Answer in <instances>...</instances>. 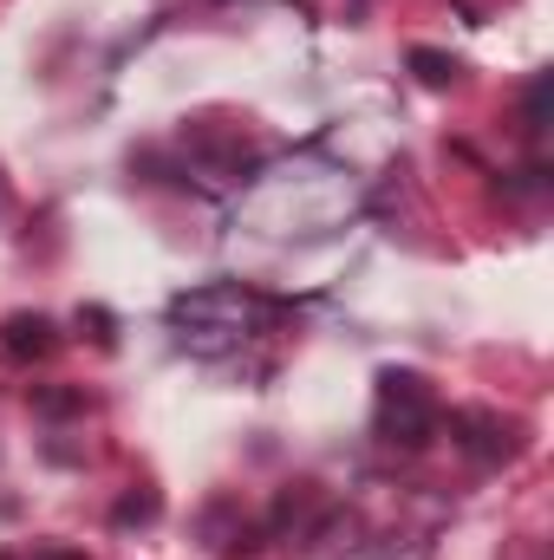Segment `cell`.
I'll use <instances>...</instances> for the list:
<instances>
[{"label": "cell", "instance_id": "obj_2", "mask_svg": "<svg viewBox=\"0 0 554 560\" xmlns=\"http://www.w3.org/2000/svg\"><path fill=\"white\" fill-rule=\"evenodd\" d=\"M437 430H450V443L483 469H496L522 450V423L496 418V411H450V418H437Z\"/></svg>", "mask_w": 554, "mask_h": 560}, {"label": "cell", "instance_id": "obj_1", "mask_svg": "<svg viewBox=\"0 0 554 560\" xmlns=\"http://www.w3.org/2000/svg\"><path fill=\"white\" fill-rule=\"evenodd\" d=\"M437 398L417 372H379V436L399 450H430L437 436Z\"/></svg>", "mask_w": 554, "mask_h": 560}, {"label": "cell", "instance_id": "obj_8", "mask_svg": "<svg viewBox=\"0 0 554 560\" xmlns=\"http://www.w3.org/2000/svg\"><path fill=\"white\" fill-rule=\"evenodd\" d=\"M33 560H85V555H79V548H39Z\"/></svg>", "mask_w": 554, "mask_h": 560}, {"label": "cell", "instance_id": "obj_5", "mask_svg": "<svg viewBox=\"0 0 554 560\" xmlns=\"http://www.w3.org/2000/svg\"><path fill=\"white\" fill-rule=\"evenodd\" d=\"M417 72V85H430V92H450L457 79H463V66L450 59V52H437V46H412V59H405Z\"/></svg>", "mask_w": 554, "mask_h": 560}, {"label": "cell", "instance_id": "obj_3", "mask_svg": "<svg viewBox=\"0 0 554 560\" xmlns=\"http://www.w3.org/2000/svg\"><path fill=\"white\" fill-rule=\"evenodd\" d=\"M0 352L20 359V365H26V359H53V352H59V326H53L46 313H7V319H0Z\"/></svg>", "mask_w": 554, "mask_h": 560}, {"label": "cell", "instance_id": "obj_10", "mask_svg": "<svg viewBox=\"0 0 554 560\" xmlns=\"http://www.w3.org/2000/svg\"><path fill=\"white\" fill-rule=\"evenodd\" d=\"M0 560H20V555H0Z\"/></svg>", "mask_w": 554, "mask_h": 560}, {"label": "cell", "instance_id": "obj_4", "mask_svg": "<svg viewBox=\"0 0 554 560\" xmlns=\"http://www.w3.org/2000/svg\"><path fill=\"white\" fill-rule=\"evenodd\" d=\"M33 418L46 423L85 418V385H33Z\"/></svg>", "mask_w": 554, "mask_h": 560}, {"label": "cell", "instance_id": "obj_6", "mask_svg": "<svg viewBox=\"0 0 554 560\" xmlns=\"http://www.w3.org/2000/svg\"><path fill=\"white\" fill-rule=\"evenodd\" d=\"M157 515H163V495L157 489H131V495L112 502V528H150Z\"/></svg>", "mask_w": 554, "mask_h": 560}, {"label": "cell", "instance_id": "obj_9", "mask_svg": "<svg viewBox=\"0 0 554 560\" xmlns=\"http://www.w3.org/2000/svg\"><path fill=\"white\" fill-rule=\"evenodd\" d=\"M0 215H7V183H0Z\"/></svg>", "mask_w": 554, "mask_h": 560}, {"label": "cell", "instance_id": "obj_7", "mask_svg": "<svg viewBox=\"0 0 554 560\" xmlns=\"http://www.w3.org/2000/svg\"><path fill=\"white\" fill-rule=\"evenodd\" d=\"M79 326H92V339H99V346H112V339H118V332H112V313H105V306H85V313H79Z\"/></svg>", "mask_w": 554, "mask_h": 560}]
</instances>
